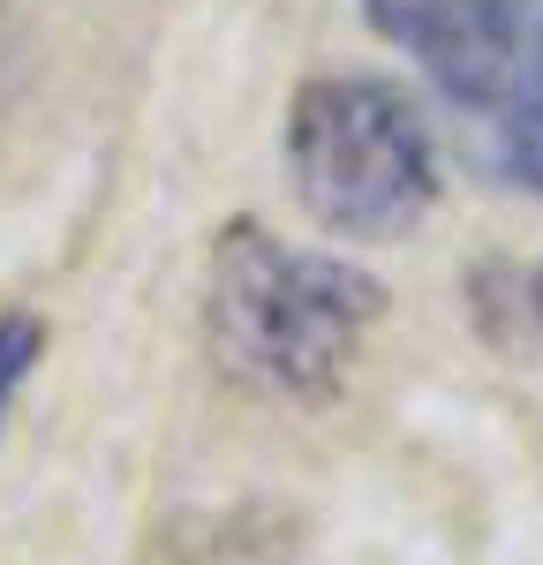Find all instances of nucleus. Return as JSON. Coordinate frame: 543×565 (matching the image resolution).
<instances>
[{
  "mask_svg": "<svg viewBox=\"0 0 543 565\" xmlns=\"http://www.w3.org/2000/svg\"><path fill=\"white\" fill-rule=\"evenodd\" d=\"M377 317L385 287L355 257L279 242L257 218L220 226L204 264V348L242 392L287 407L332 399Z\"/></svg>",
  "mask_w": 543,
  "mask_h": 565,
  "instance_id": "obj_1",
  "label": "nucleus"
},
{
  "mask_svg": "<svg viewBox=\"0 0 543 565\" xmlns=\"http://www.w3.org/2000/svg\"><path fill=\"white\" fill-rule=\"evenodd\" d=\"M287 189L332 242H401L438 204V143L393 76L332 68L287 98Z\"/></svg>",
  "mask_w": 543,
  "mask_h": 565,
  "instance_id": "obj_2",
  "label": "nucleus"
},
{
  "mask_svg": "<svg viewBox=\"0 0 543 565\" xmlns=\"http://www.w3.org/2000/svg\"><path fill=\"white\" fill-rule=\"evenodd\" d=\"M536 0H362V23L423 68V84L460 114H491Z\"/></svg>",
  "mask_w": 543,
  "mask_h": 565,
  "instance_id": "obj_3",
  "label": "nucleus"
},
{
  "mask_svg": "<svg viewBox=\"0 0 543 565\" xmlns=\"http://www.w3.org/2000/svg\"><path fill=\"white\" fill-rule=\"evenodd\" d=\"M491 121V159L498 174L513 181L521 196L543 204V0L529 8V31H521V53H513V76L498 90V106L483 114Z\"/></svg>",
  "mask_w": 543,
  "mask_h": 565,
  "instance_id": "obj_4",
  "label": "nucleus"
},
{
  "mask_svg": "<svg viewBox=\"0 0 543 565\" xmlns=\"http://www.w3.org/2000/svg\"><path fill=\"white\" fill-rule=\"evenodd\" d=\"M39 362H45V324H39V317H23V309H8V317H0V430H8L15 392L31 385Z\"/></svg>",
  "mask_w": 543,
  "mask_h": 565,
  "instance_id": "obj_5",
  "label": "nucleus"
},
{
  "mask_svg": "<svg viewBox=\"0 0 543 565\" xmlns=\"http://www.w3.org/2000/svg\"><path fill=\"white\" fill-rule=\"evenodd\" d=\"M529 309H536V324H543V264L529 271Z\"/></svg>",
  "mask_w": 543,
  "mask_h": 565,
  "instance_id": "obj_6",
  "label": "nucleus"
}]
</instances>
